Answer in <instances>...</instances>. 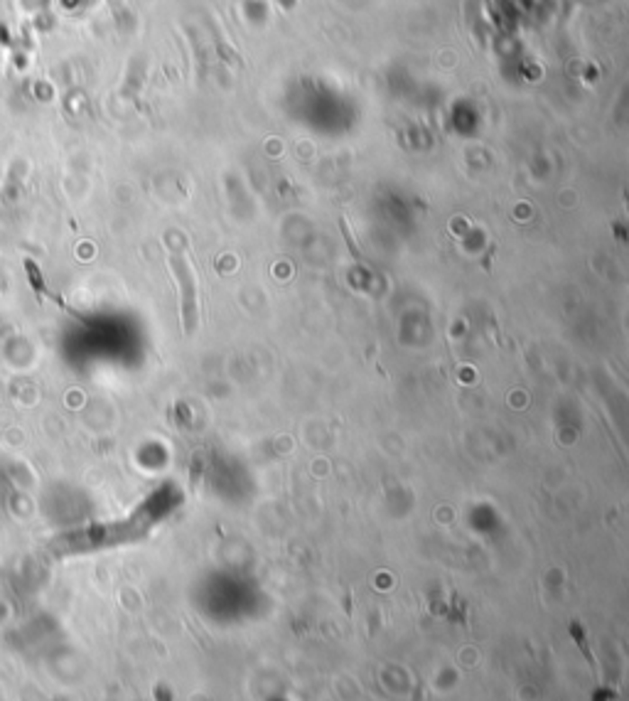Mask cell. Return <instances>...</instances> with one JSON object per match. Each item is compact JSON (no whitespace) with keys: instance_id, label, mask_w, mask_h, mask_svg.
<instances>
[{"instance_id":"obj_1","label":"cell","mask_w":629,"mask_h":701,"mask_svg":"<svg viewBox=\"0 0 629 701\" xmlns=\"http://www.w3.org/2000/svg\"><path fill=\"white\" fill-rule=\"evenodd\" d=\"M170 266L175 271V279L180 283L182 291V323H185V333L192 335L197 330L199 323V303H197V283H195V276H192V269L185 261L182 254H172Z\"/></svg>"}]
</instances>
